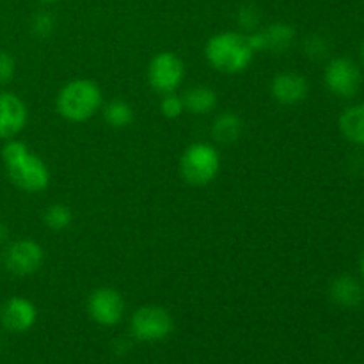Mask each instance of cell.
<instances>
[{"instance_id":"2e32d148","label":"cell","mask_w":364,"mask_h":364,"mask_svg":"<svg viewBox=\"0 0 364 364\" xmlns=\"http://www.w3.org/2000/svg\"><path fill=\"white\" fill-rule=\"evenodd\" d=\"M341 135L355 146H364V103L347 107L338 119Z\"/></svg>"},{"instance_id":"ffe728a7","label":"cell","mask_w":364,"mask_h":364,"mask_svg":"<svg viewBox=\"0 0 364 364\" xmlns=\"http://www.w3.org/2000/svg\"><path fill=\"white\" fill-rule=\"evenodd\" d=\"M31 31L38 39H48L55 32V16L48 11H39L32 16Z\"/></svg>"},{"instance_id":"83f0119b","label":"cell","mask_w":364,"mask_h":364,"mask_svg":"<svg viewBox=\"0 0 364 364\" xmlns=\"http://www.w3.org/2000/svg\"><path fill=\"white\" fill-rule=\"evenodd\" d=\"M361 59H363V64H364V41H363V46H361Z\"/></svg>"},{"instance_id":"4316f807","label":"cell","mask_w":364,"mask_h":364,"mask_svg":"<svg viewBox=\"0 0 364 364\" xmlns=\"http://www.w3.org/2000/svg\"><path fill=\"white\" fill-rule=\"evenodd\" d=\"M38 2H41V4H55V2H59V0H38Z\"/></svg>"},{"instance_id":"52a82bcc","label":"cell","mask_w":364,"mask_h":364,"mask_svg":"<svg viewBox=\"0 0 364 364\" xmlns=\"http://www.w3.org/2000/svg\"><path fill=\"white\" fill-rule=\"evenodd\" d=\"M2 262L4 267L14 276H34L45 263V249L32 238H18L6 245Z\"/></svg>"},{"instance_id":"9a60e30c","label":"cell","mask_w":364,"mask_h":364,"mask_svg":"<svg viewBox=\"0 0 364 364\" xmlns=\"http://www.w3.org/2000/svg\"><path fill=\"white\" fill-rule=\"evenodd\" d=\"M181 98H183L185 110L194 114V116H206V114L213 112L217 103H219L217 92L212 87H208V85H194V87H188L181 95Z\"/></svg>"},{"instance_id":"5bb4252c","label":"cell","mask_w":364,"mask_h":364,"mask_svg":"<svg viewBox=\"0 0 364 364\" xmlns=\"http://www.w3.org/2000/svg\"><path fill=\"white\" fill-rule=\"evenodd\" d=\"M331 301L345 309L359 308L364 301V287L354 276H340L329 287Z\"/></svg>"},{"instance_id":"ac0fdd59","label":"cell","mask_w":364,"mask_h":364,"mask_svg":"<svg viewBox=\"0 0 364 364\" xmlns=\"http://www.w3.org/2000/svg\"><path fill=\"white\" fill-rule=\"evenodd\" d=\"M103 119L109 127L117 128V130L130 127L135 119L134 107L124 100H112L103 107Z\"/></svg>"},{"instance_id":"4fadbf2b","label":"cell","mask_w":364,"mask_h":364,"mask_svg":"<svg viewBox=\"0 0 364 364\" xmlns=\"http://www.w3.org/2000/svg\"><path fill=\"white\" fill-rule=\"evenodd\" d=\"M270 92L279 105H299L308 98L309 82L297 71H281L272 78Z\"/></svg>"},{"instance_id":"7c38bea8","label":"cell","mask_w":364,"mask_h":364,"mask_svg":"<svg viewBox=\"0 0 364 364\" xmlns=\"http://www.w3.org/2000/svg\"><path fill=\"white\" fill-rule=\"evenodd\" d=\"M38 320V308L25 297H11L0 308V323L6 331L14 334L27 333Z\"/></svg>"},{"instance_id":"d4e9b609","label":"cell","mask_w":364,"mask_h":364,"mask_svg":"<svg viewBox=\"0 0 364 364\" xmlns=\"http://www.w3.org/2000/svg\"><path fill=\"white\" fill-rule=\"evenodd\" d=\"M7 237H9V230H7L6 224L0 220V244H2V242H6Z\"/></svg>"},{"instance_id":"7402d4cb","label":"cell","mask_w":364,"mask_h":364,"mask_svg":"<svg viewBox=\"0 0 364 364\" xmlns=\"http://www.w3.org/2000/svg\"><path fill=\"white\" fill-rule=\"evenodd\" d=\"M304 52L311 59H323L327 55V52H329V43L320 34L308 36L304 41Z\"/></svg>"},{"instance_id":"7a4b0ae2","label":"cell","mask_w":364,"mask_h":364,"mask_svg":"<svg viewBox=\"0 0 364 364\" xmlns=\"http://www.w3.org/2000/svg\"><path fill=\"white\" fill-rule=\"evenodd\" d=\"M255 55L256 52L252 50L249 38L242 32H219L213 34L205 45L206 63L224 75L244 73L255 60Z\"/></svg>"},{"instance_id":"603a6c76","label":"cell","mask_w":364,"mask_h":364,"mask_svg":"<svg viewBox=\"0 0 364 364\" xmlns=\"http://www.w3.org/2000/svg\"><path fill=\"white\" fill-rule=\"evenodd\" d=\"M238 23L242 25V28L245 31H258V25H259V11L256 9L252 4H245V6L240 7L238 11Z\"/></svg>"},{"instance_id":"6da1fadb","label":"cell","mask_w":364,"mask_h":364,"mask_svg":"<svg viewBox=\"0 0 364 364\" xmlns=\"http://www.w3.org/2000/svg\"><path fill=\"white\" fill-rule=\"evenodd\" d=\"M2 162L7 178L20 191L38 194L48 188L52 180L48 166L23 141L18 139L6 141L2 148Z\"/></svg>"},{"instance_id":"ba28073f","label":"cell","mask_w":364,"mask_h":364,"mask_svg":"<svg viewBox=\"0 0 364 364\" xmlns=\"http://www.w3.org/2000/svg\"><path fill=\"white\" fill-rule=\"evenodd\" d=\"M185 78V63L174 52H159L148 64V84L159 95L176 92Z\"/></svg>"},{"instance_id":"484cf974","label":"cell","mask_w":364,"mask_h":364,"mask_svg":"<svg viewBox=\"0 0 364 364\" xmlns=\"http://www.w3.org/2000/svg\"><path fill=\"white\" fill-rule=\"evenodd\" d=\"M359 269H361V274H363V277H364V252H363V256H361V263H359Z\"/></svg>"},{"instance_id":"9c48e42d","label":"cell","mask_w":364,"mask_h":364,"mask_svg":"<svg viewBox=\"0 0 364 364\" xmlns=\"http://www.w3.org/2000/svg\"><path fill=\"white\" fill-rule=\"evenodd\" d=\"M127 302L116 288H96L87 297V313L92 322L102 327H114L123 320Z\"/></svg>"},{"instance_id":"44dd1931","label":"cell","mask_w":364,"mask_h":364,"mask_svg":"<svg viewBox=\"0 0 364 364\" xmlns=\"http://www.w3.org/2000/svg\"><path fill=\"white\" fill-rule=\"evenodd\" d=\"M160 112H162L166 119H178L185 112L183 98L176 95V92L164 95L162 100H160Z\"/></svg>"},{"instance_id":"cb8c5ba5","label":"cell","mask_w":364,"mask_h":364,"mask_svg":"<svg viewBox=\"0 0 364 364\" xmlns=\"http://www.w3.org/2000/svg\"><path fill=\"white\" fill-rule=\"evenodd\" d=\"M14 73H16V60L13 53L0 48V85L9 84L14 78Z\"/></svg>"},{"instance_id":"8fae6325","label":"cell","mask_w":364,"mask_h":364,"mask_svg":"<svg viewBox=\"0 0 364 364\" xmlns=\"http://www.w3.org/2000/svg\"><path fill=\"white\" fill-rule=\"evenodd\" d=\"M28 121L23 100L11 91H0V141L16 139Z\"/></svg>"},{"instance_id":"5b68a950","label":"cell","mask_w":364,"mask_h":364,"mask_svg":"<svg viewBox=\"0 0 364 364\" xmlns=\"http://www.w3.org/2000/svg\"><path fill=\"white\" fill-rule=\"evenodd\" d=\"M174 331V318L164 306L146 304L141 306L132 315L130 333L142 343H156L171 336Z\"/></svg>"},{"instance_id":"e0dca14e","label":"cell","mask_w":364,"mask_h":364,"mask_svg":"<svg viewBox=\"0 0 364 364\" xmlns=\"http://www.w3.org/2000/svg\"><path fill=\"white\" fill-rule=\"evenodd\" d=\"M244 134V121L238 114L226 110L219 114L212 124V135L220 144H235Z\"/></svg>"},{"instance_id":"8992f818","label":"cell","mask_w":364,"mask_h":364,"mask_svg":"<svg viewBox=\"0 0 364 364\" xmlns=\"http://www.w3.org/2000/svg\"><path fill=\"white\" fill-rule=\"evenodd\" d=\"M323 82L331 95L338 98H354L363 84V71L350 57H334L327 63Z\"/></svg>"},{"instance_id":"30bf717a","label":"cell","mask_w":364,"mask_h":364,"mask_svg":"<svg viewBox=\"0 0 364 364\" xmlns=\"http://www.w3.org/2000/svg\"><path fill=\"white\" fill-rule=\"evenodd\" d=\"M247 38L255 52L269 50V52L279 55V53H287L294 46L297 31L294 28V25L276 21V23L267 25L265 28H258V31L251 32Z\"/></svg>"},{"instance_id":"d6986e66","label":"cell","mask_w":364,"mask_h":364,"mask_svg":"<svg viewBox=\"0 0 364 364\" xmlns=\"http://www.w3.org/2000/svg\"><path fill=\"white\" fill-rule=\"evenodd\" d=\"M43 220H45V226L52 231H64L71 226L73 223V212L68 205L63 203H55V205H50L48 208L43 213Z\"/></svg>"},{"instance_id":"3957f363","label":"cell","mask_w":364,"mask_h":364,"mask_svg":"<svg viewBox=\"0 0 364 364\" xmlns=\"http://www.w3.org/2000/svg\"><path fill=\"white\" fill-rule=\"evenodd\" d=\"M103 105V92L91 78H75L57 92L55 107L63 119L70 123H85Z\"/></svg>"},{"instance_id":"277c9868","label":"cell","mask_w":364,"mask_h":364,"mask_svg":"<svg viewBox=\"0 0 364 364\" xmlns=\"http://www.w3.org/2000/svg\"><path fill=\"white\" fill-rule=\"evenodd\" d=\"M220 173V153L208 142H194L180 156V176L191 187H206Z\"/></svg>"}]
</instances>
